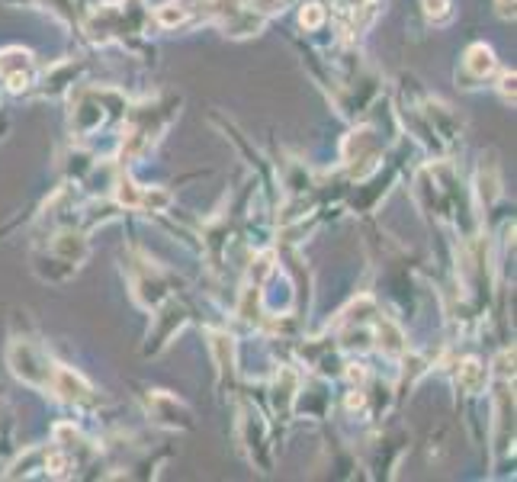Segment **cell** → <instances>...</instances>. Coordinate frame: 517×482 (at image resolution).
<instances>
[{"label": "cell", "mask_w": 517, "mask_h": 482, "mask_svg": "<svg viewBox=\"0 0 517 482\" xmlns=\"http://www.w3.org/2000/svg\"><path fill=\"white\" fill-rule=\"evenodd\" d=\"M180 97H161L155 103H142V107H129L123 116V142H119V168H129L132 161L148 154L155 145L161 142V132L171 126V119L177 116Z\"/></svg>", "instance_id": "1"}, {"label": "cell", "mask_w": 517, "mask_h": 482, "mask_svg": "<svg viewBox=\"0 0 517 482\" xmlns=\"http://www.w3.org/2000/svg\"><path fill=\"white\" fill-rule=\"evenodd\" d=\"M129 110V100L113 87H81L71 97V132L75 138H91L97 136L109 119H123Z\"/></svg>", "instance_id": "2"}, {"label": "cell", "mask_w": 517, "mask_h": 482, "mask_svg": "<svg viewBox=\"0 0 517 482\" xmlns=\"http://www.w3.org/2000/svg\"><path fill=\"white\" fill-rule=\"evenodd\" d=\"M151 10L145 0H119V4H100L87 20V33L93 43H125V36L145 33Z\"/></svg>", "instance_id": "3"}, {"label": "cell", "mask_w": 517, "mask_h": 482, "mask_svg": "<svg viewBox=\"0 0 517 482\" xmlns=\"http://www.w3.org/2000/svg\"><path fill=\"white\" fill-rule=\"evenodd\" d=\"M7 367L23 386H29L36 392H49L52 376H55V367L59 364L52 360V354L36 338L13 335L7 344Z\"/></svg>", "instance_id": "4"}, {"label": "cell", "mask_w": 517, "mask_h": 482, "mask_svg": "<svg viewBox=\"0 0 517 482\" xmlns=\"http://www.w3.org/2000/svg\"><path fill=\"white\" fill-rule=\"evenodd\" d=\"M142 406L148 422H155L158 428L167 431H190L193 428V412L184 399H177L174 392L167 390H145L142 392Z\"/></svg>", "instance_id": "5"}, {"label": "cell", "mask_w": 517, "mask_h": 482, "mask_svg": "<svg viewBox=\"0 0 517 482\" xmlns=\"http://www.w3.org/2000/svg\"><path fill=\"white\" fill-rule=\"evenodd\" d=\"M341 158L357 180H363L370 170H376V164L383 158V148H379V138H376L373 129H354L351 136L344 138Z\"/></svg>", "instance_id": "6"}, {"label": "cell", "mask_w": 517, "mask_h": 482, "mask_svg": "<svg viewBox=\"0 0 517 482\" xmlns=\"http://www.w3.org/2000/svg\"><path fill=\"white\" fill-rule=\"evenodd\" d=\"M129 287H132V296L145 309H158L167 299V280L164 273L148 261V257H135L129 264Z\"/></svg>", "instance_id": "7"}, {"label": "cell", "mask_w": 517, "mask_h": 482, "mask_svg": "<svg viewBox=\"0 0 517 482\" xmlns=\"http://www.w3.org/2000/svg\"><path fill=\"white\" fill-rule=\"evenodd\" d=\"M238 440H242V447L248 450V457L254 466H260L264 473H267V422L260 418V412L254 406L244 402L238 408Z\"/></svg>", "instance_id": "8"}, {"label": "cell", "mask_w": 517, "mask_h": 482, "mask_svg": "<svg viewBox=\"0 0 517 482\" xmlns=\"http://www.w3.org/2000/svg\"><path fill=\"white\" fill-rule=\"evenodd\" d=\"M151 312H155V321H151V335H148V354H158V351H164L171 344V338H174L177 331L187 325V309L177 299L167 296Z\"/></svg>", "instance_id": "9"}, {"label": "cell", "mask_w": 517, "mask_h": 482, "mask_svg": "<svg viewBox=\"0 0 517 482\" xmlns=\"http://www.w3.org/2000/svg\"><path fill=\"white\" fill-rule=\"evenodd\" d=\"M55 261L68 264L71 271H77L87 257H91V241H87V235H84L81 229H75V225H61L55 235L49 238V251Z\"/></svg>", "instance_id": "10"}, {"label": "cell", "mask_w": 517, "mask_h": 482, "mask_svg": "<svg viewBox=\"0 0 517 482\" xmlns=\"http://www.w3.org/2000/svg\"><path fill=\"white\" fill-rule=\"evenodd\" d=\"M495 71H498V59H495L492 45L473 43L466 51H463V61H459L457 77L463 81V87H479V84H485Z\"/></svg>", "instance_id": "11"}, {"label": "cell", "mask_w": 517, "mask_h": 482, "mask_svg": "<svg viewBox=\"0 0 517 482\" xmlns=\"http://www.w3.org/2000/svg\"><path fill=\"white\" fill-rule=\"evenodd\" d=\"M299 390H302V376L299 370L292 367H280L270 383V402H274V415L280 422H290L296 406H299Z\"/></svg>", "instance_id": "12"}, {"label": "cell", "mask_w": 517, "mask_h": 482, "mask_svg": "<svg viewBox=\"0 0 517 482\" xmlns=\"http://www.w3.org/2000/svg\"><path fill=\"white\" fill-rule=\"evenodd\" d=\"M49 392L59 402H65V406H87V402H93V386L84 380L75 367H65V364L55 367Z\"/></svg>", "instance_id": "13"}, {"label": "cell", "mask_w": 517, "mask_h": 482, "mask_svg": "<svg viewBox=\"0 0 517 482\" xmlns=\"http://www.w3.org/2000/svg\"><path fill=\"white\" fill-rule=\"evenodd\" d=\"M495 447L501 454H514V396L508 380H501L495 390Z\"/></svg>", "instance_id": "14"}, {"label": "cell", "mask_w": 517, "mask_h": 482, "mask_svg": "<svg viewBox=\"0 0 517 482\" xmlns=\"http://www.w3.org/2000/svg\"><path fill=\"white\" fill-rule=\"evenodd\" d=\"M206 338H209V351H212V360H216L219 380L235 383V376H238V351H235V338L222 328H209Z\"/></svg>", "instance_id": "15"}, {"label": "cell", "mask_w": 517, "mask_h": 482, "mask_svg": "<svg viewBox=\"0 0 517 482\" xmlns=\"http://www.w3.org/2000/svg\"><path fill=\"white\" fill-rule=\"evenodd\" d=\"M373 341H376V347H379V354L393 357V360L409 354L405 331H402L393 319H386V315H379V312L373 315Z\"/></svg>", "instance_id": "16"}, {"label": "cell", "mask_w": 517, "mask_h": 482, "mask_svg": "<svg viewBox=\"0 0 517 482\" xmlns=\"http://www.w3.org/2000/svg\"><path fill=\"white\" fill-rule=\"evenodd\" d=\"M476 194H479V203L482 209L498 203L501 196V168H498V158L495 152L482 154V164H479V174H476Z\"/></svg>", "instance_id": "17"}, {"label": "cell", "mask_w": 517, "mask_h": 482, "mask_svg": "<svg viewBox=\"0 0 517 482\" xmlns=\"http://www.w3.org/2000/svg\"><path fill=\"white\" fill-rule=\"evenodd\" d=\"M489 376H492V370H489L482 360L466 357V360H459L457 364V390L463 392V396L476 399L489 390Z\"/></svg>", "instance_id": "18"}, {"label": "cell", "mask_w": 517, "mask_h": 482, "mask_svg": "<svg viewBox=\"0 0 517 482\" xmlns=\"http://www.w3.org/2000/svg\"><path fill=\"white\" fill-rule=\"evenodd\" d=\"M55 444L59 447H65L71 457L77 460V466L84 463V460H91V457H97V444H91V440L84 438V431L81 428H75L71 422H61V424H55Z\"/></svg>", "instance_id": "19"}, {"label": "cell", "mask_w": 517, "mask_h": 482, "mask_svg": "<svg viewBox=\"0 0 517 482\" xmlns=\"http://www.w3.org/2000/svg\"><path fill=\"white\" fill-rule=\"evenodd\" d=\"M36 68V55L29 49H20V45H10V49H0V81L17 71Z\"/></svg>", "instance_id": "20"}, {"label": "cell", "mask_w": 517, "mask_h": 482, "mask_svg": "<svg viewBox=\"0 0 517 482\" xmlns=\"http://www.w3.org/2000/svg\"><path fill=\"white\" fill-rule=\"evenodd\" d=\"M42 460H45V447L26 450L23 457L10 463V470L4 476H7V479H29V476H45V473H42Z\"/></svg>", "instance_id": "21"}, {"label": "cell", "mask_w": 517, "mask_h": 482, "mask_svg": "<svg viewBox=\"0 0 517 482\" xmlns=\"http://www.w3.org/2000/svg\"><path fill=\"white\" fill-rule=\"evenodd\" d=\"M174 203V196L161 190V186H142V200H139V209L142 212H167Z\"/></svg>", "instance_id": "22"}, {"label": "cell", "mask_w": 517, "mask_h": 482, "mask_svg": "<svg viewBox=\"0 0 517 482\" xmlns=\"http://www.w3.org/2000/svg\"><path fill=\"white\" fill-rule=\"evenodd\" d=\"M421 7H425V17L431 20L434 26H443L453 20V4L450 0H421Z\"/></svg>", "instance_id": "23"}, {"label": "cell", "mask_w": 517, "mask_h": 482, "mask_svg": "<svg viewBox=\"0 0 517 482\" xmlns=\"http://www.w3.org/2000/svg\"><path fill=\"white\" fill-rule=\"evenodd\" d=\"M328 20L325 7L322 4H306V7L299 10V26L306 29V33H315V29H322Z\"/></svg>", "instance_id": "24"}, {"label": "cell", "mask_w": 517, "mask_h": 482, "mask_svg": "<svg viewBox=\"0 0 517 482\" xmlns=\"http://www.w3.org/2000/svg\"><path fill=\"white\" fill-rule=\"evenodd\" d=\"M495 370H498L501 380H514V347H505V351L495 357Z\"/></svg>", "instance_id": "25"}, {"label": "cell", "mask_w": 517, "mask_h": 482, "mask_svg": "<svg viewBox=\"0 0 517 482\" xmlns=\"http://www.w3.org/2000/svg\"><path fill=\"white\" fill-rule=\"evenodd\" d=\"M514 81H517V75L514 71H501L498 75V93H501V100L505 103H511V107H514Z\"/></svg>", "instance_id": "26"}, {"label": "cell", "mask_w": 517, "mask_h": 482, "mask_svg": "<svg viewBox=\"0 0 517 482\" xmlns=\"http://www.w3.org/2000/svg\"><path fill=\"white\" fill-rule=\"evenodd\" d=\"M495 4V13H498L501 20H514V4L517 0H492Z\"/></svg>", "instance_id": "27"}]
</instances>
